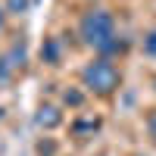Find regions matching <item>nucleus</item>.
Returning <instances> with one entry per match:
<instances>
[{
	"mask_svg": "<svg viewBox=\"0 0 156 156\" xmlns=\"http://www.w3.org/2000/svg\"><path fill=\"white\" fill-rule=\"evenodd\" d=\"M84 31L90 34V41H94V44H106V37H109V16L94 12V16L84 22Z\"/></svg>",
	"mask_w": 156,
	"mask_h": 156,
	"instance_id": "f257e3e1",
	"label": "nucleus"
}]
</instances>
